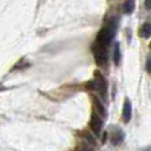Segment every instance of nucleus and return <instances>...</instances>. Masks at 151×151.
Segmentation results:
<instances>
[{
  "instance_id": "13",
  "label": "nucleus",
  "mask_w": 151,
  "mask_h": 151,
  "mask_svg": "<svg viewBox=\"0 0 151 151\" xmlns=\"http://www.w3.org/2000/svg\"><path fill=\"white\" fill-rule=\"evenodd\" d=\"M80 151H94L93 149H90V147H82Z\"/></svg>"
},
{
  "instance_id": "5",
  "label": "nucleus",
  "mask_w": 151,
  "mask_h": 151,
  "mask_svg": "<svg viewBox=\"0 0 151 151\" xmlns=\"http://www.w3.org/2000/svg\"><path fill=\"white\" fill-rule=\"evenodd\" d=\"M123 139H125V133H123L121 129H118V127L111 129V135H110V141H111L113 145L118 146V145H121V143L123 142Z\"/></svg>"
},
{
  "instance_id": "12",
  "label": "nucleus",
  "mask_w": 151,
  "mask_h": 151,
  "mask_svg": "<svg viewBox=\"0 0 151 151\" xmlns=\"http://www.w3.org/2000/svg\"><path fill=\"white\" fill-rule=\"evenodd\" d=\"M145 7L151 11V0H145Z\"/></svg>"
},
{
  "instance_id": "2",
  "label": "nucleus",
  "mask_w": 151,
  "mask_h": 151,
  "mask_svg": "<svg viewBox=\"0 0 151 151\" xmlns=\"http://www.w3.org/2000/svg\"><path fill=\"white\" fill-rule=\"evenodd\" d=\"M91 50H93L94 55V60H96L97 65L98 66H105L107 63V48L104 47V45L98 44V42H94L93 47H91Z\"/></svg>"
},
{
  "instance_id": "8",
  "label": "nucleus",
  "mask_w": 151,
  "mask_h": 151,
  "mask_svg": "<svg viewBox=\"0 0 151 151\" xmlns=\"http://www.w3.org/2000/svg\"><path fill=\"white\" fill-rule=\"evenodd\" d=\"M138 35L142 37V39H149V37H151V24L145 23L143 25L139 28Z\"/></svg>"
},
{
  "instance_id": "4",
  "label": "nucleus",
  "mask_w": 151,
  "mask_h": 151,
  "mask_svg": "<svg viewBox=\"0 0 151 151\" xmlns=\"http://www.w3.org/2000/svg\"><path fill=\"white\" fill-rule=\"evenodd\" d=\"M102 118L98 115L97 111H93L91 113V117H90V129L96 135H99L101 134V130H102Z\"/></svg>"
},
{
  "instance_id": "14",
  "label": "nucleus",
  "mask_w": 151,
  "mask_h": 151,
  "mask_svg": "<svg viewBox=\"0 0 151 151\" xmlns=\"http://www.w3.org/2000/svg\"><path fill=\"white\" fill-rule=\"evenodd\" d=\"M142 151H151V147H147V149H145V150H142Z\"/></svg>"
},
{
  "instance_id": "10",
  "label": "nucleus",
  "mask_w": 151,
  "mask_h": 151,
  "mask_svg": "<svg viewBox=\"0 0 151 151\" xmlns=\"http://www.w3.org/2000/svg\"><path fill=\"white\" fill-rule=\"evenodd\" d=\"M93 101H94V107H96V110L99 113V114H102L104 117H106V110H105V107H104V105L101 104V101L99 99H97L96 97L93 98Z\"/></svg>"
},
{
  "instance_id": "15",
  "label": "nucleus",
  "mask_w": 151,
  "mask_h": 151,
  "mask_svg": "<svg viewBox=\"0 0 151 151\" xmlns=\"http://www.w3.org/2000/svg\"><path fill=\"white\" fill-rule=\"evenodd\" d=\"M150 49H151V42H150Z\"/></svg>"
},
{
  "instance_id": "7",
  "label": "nucleus",
  "mask_w": 151,
  "mask_h": 151,
  "mask_svg": "<svg viewBox=\"0 0 151 151\" xmlns=\"http://www.w3.org/2000/svg\"><path fill=\"white\" fill-rule=\"evenodd\" d=\"M135 9V0H125L123 1V7H122V12L125 15H130L134 12Z\"/></svg>"
},
{
  "instance_id": "1",
  "label": "nucleus",
  "mask_w": 151,
  "mask_h": 151,
  "mask_svg": "<svg viewBox=\"0 0 151 151\" xmlns=\"http://www.w3.org/2000/svg\"><path fill=\"white\" fill-rule=\"evenodd\" d=\"M114 35H115V25L114 24H107V25H105L104 28L98 32V36H97L96 41L98 42V44L107 48L110 45V42L113 41Z\"/></svg>"
},
{
  "instance_id": "6",
  "label": "nucleus",
  "mask_w": 151,
  "mask_h": 151,
  "mask_svg": "<svg viewBox=\"0 0 151 151\" xmlns=\"http://www.w3.org/2000/svg\"><path fill=\"white\" fill-rule=\"evenodd\" d=\"M122 119L123 122H130L131 119V102L130 99L126 98L125 99V104H123V110H122Z\"/></svg>"
},
{
  "instance_id": "9",
  "label": "nucleus",
  "mask_w": 151,
  "mask_h": 151,
  "mask_svg": "<svg viewBox=\"0 0 151 151\" xmlns=\"http://www.w3.org/2000/svg\"><path fill=\"white\" fill-rule=\"evenodd\" d=\"M113 61H114L115 65H118L121 61V48H119V44H118V42L114 44V49H113Z\"/></svg>"
},
{
  "instance_id": "11",
  "label": "nucleus",
  "mask_w": 151,
  "mask_h": 151,
  "mask_svg": "<svg viewBox=\"0 0 151 151\" xmlns=\"http://www.w3.org/2000/svg\"><path fill=\"white\" fill-rule=\"evenodd\" d=\"M146 69L149 72H151V56H149V58H147V63H146Z\"/></svg>"
},
{
  "instance_id": "3",
  "label": "nucleus",
  "mask_w": 151,
  "mask_h": 151,
  "mask_svg": "<svg viewBox=\"0 0 151 151\" xmlns=\"http://www.w3.org/2000/svg\"><path fill=\"white\" fill-rule=\"evenodd\" d=\"M91 88H93L94 90L98 91V93L101 94L102 98L106 99V96H107V82H106V80H105V77L99 73V72H96V74H94V80L91 81Z\"/></svg>"
}]
</instances>
